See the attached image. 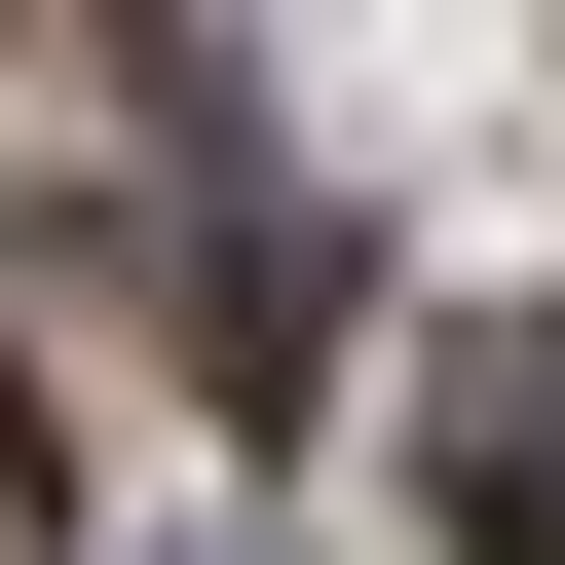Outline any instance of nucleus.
I'll return each instance as SVG.
<instances>
[{"label":"nucleus","instance_id":"nucleus-1","mask_svg":"<svg viewBox=\"0 0 565 565\" xmlns=\"http://www.w3.org/2000/svg\"><path fill=\"white\" fill-rule=\"evenodd\" d=\"M452 527H490V565H565V340H527V377L452 415Z\"/></svg>","mask_w":565,"mask_h":565}]
</instances>
